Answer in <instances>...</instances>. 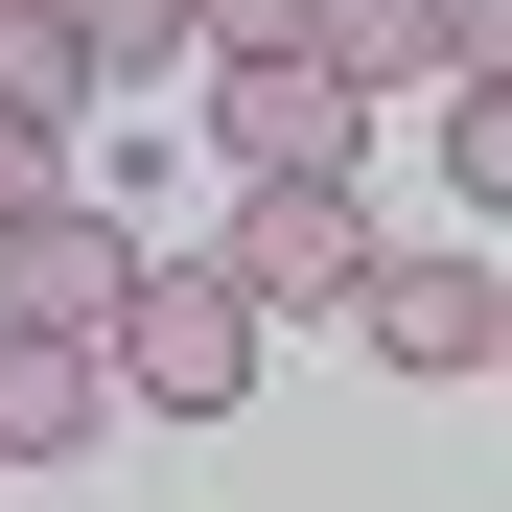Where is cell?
<instances>
[{"instance_id":"cell-1","label":"cell","mask_w":512,"mask_h":512,"mask_svg":"<svg viewBox=\"0 0 512 512\" xmlns=\"http://www.w3.org/2000/svg\"><path fill=\"white\" fill-rule=\"evenodd\" d=\"M256 350H280V303H256L233 256H163V280H140V326H117V396L233 419V396H256Z\"/></svg>"},{"instance_id":"cell-2","label":"cell","mask_w":512,"mask_h":512,"mask_svg":"<svg viewBox=\"0 0 512 512\" xmlns=\"http://www.w3.org/2000/svg\"><path fill=\"white\" fill-rule=\"evenodd\" d=\"M140 280H163V256H140L117 210H24V233H0V326H47V350H117Z\"/></svg>"},{"instance_id":"cell-3","label":"cell","mask_w":512,"mask_h":512,"mask_svg":"<svg viewBox=\"0 0 512 512\" xmlns=\"http://www.w3.org/2000/svg\"><path fill=\"white\" fill-rule=\"evenodd\" d=\"M350 117H373V70H210L233 187H350Z\"/></svg>"},{"instance_id":"cell-4","label":"cell","mask_w":512,"mask_h":512,"mask_svg":"<svg viewBox=\"0 0 512 512\" xmlns=\"http://www.w3.org/2000/svg\"><path fill=\"white\" fill-rule=\"evenodd\" d=\"M233 280L256 303H373V210L350 187H233Z\"/></svg>"},{"instance_id":"cell-5","label":"cell","mask_w":512,"mask_h":512,"mask_svg":"<svg viewBox=\"0 0 512 512\" xmlns=\"http://www.w3.org/2000/svg\"><path fill=\"white\" fill-rule=\"evenodd\" d=\"M350 326H373L396 373H489V350H512V280H489V256H373Z\"/></svg>"},{"instance_id":"cell-6","label":"cell","mask_w":512,"mask_h":512,"mask_svg":"<svg viewBox=\"0 0 512 512\" xmlns=\"http://www.w3.org/2000/svg\"><path fill=\"white\" fill-rule=\"evenodd\" d=\"M117 419V350H47V326H0V466H70Z\"/></svg>"},{"instance_id":"cell-7","label":"cell","mask_w":512,"mask_h":512,"mask_svg":"<svg viewBox=\"0 0 512 512\" xmlns=\"http://www.w3.org/2000/svg\"><path fill=\"white\" fill-rule=\"evenodd\" d=\"M94 94H117V70L70 47V0H0V117H94Z\"/></svg>"},{"instance_id":"cell-8","label":"cell","mask_w":512,"mask_h":512,"mask_svg":"<svg viewBox=\"0 0 512 512\" xmlns=\"http://www.w3.org/2000/svg\"><path fill=\"white\" fill-rule=\"evenodd\" d=\"M443 187H466V210L512 233V94H443Z\"/></svg>"},{"instance_id":"cell-9","label":"cell","mask_w":512,"mask_h":512,"mask_svg":"<svg viewBox=\"0 0 512 512\" xmlns=\"http://www.w3.org/2000/svg\"><path fill=\"white\" fill-rule=\"evenodd\" d=\"M70 47H94V70H140V47H210V0H70Z\"/></svg>"},{"instance_id":"cell-10","label":"cell","mask_w":512,"mask_h":512,"mask_svg":"<svg viewBox=\"0 0 512 512\" xmlns=\"http://www.w3.org/2000/svg\"><path fill=\"white\" fill-rule=\"evenodd\" d=\"M210 47L233 70H326V0H210Z\"/></svg>"},{"instance_id":"cell-11","label":"cell","mask_w":512,"mask_h":512,"mask_svg":"<svg viewBox=\"0 0 512 512\" xmlns=\"http://www.w3.org/2000/svg\"><path fill=\"white\" fill-rule=\"evenodd\" d=\"M24 210H70V117H0V233Z\"/></svg>"},{"instance_id":"cell-12","label":"cell","mask_w":512,"mask_h":512,"mask_svg":"<svg viewBox=\"0 0 512 512\" xmlns=\"http://www.w3.org/2000/svg\"><path fill=\"white\" fill-rule=\"evenodd\" d=\"M443 94H512V0H443Z\"/></svg>"}]
</instances>
